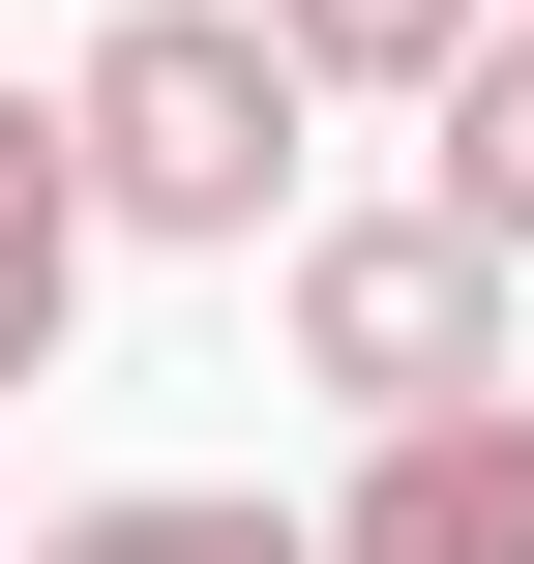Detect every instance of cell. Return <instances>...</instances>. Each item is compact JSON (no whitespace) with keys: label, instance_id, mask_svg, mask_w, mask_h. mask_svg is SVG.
<instances>
[{"label":"cell","instance_id":"obj_3","mask_svg":"<svg viewBox=\"0 0 534 564\" xmlns=\"http://www.w3.org/2000/svg\"><path fill=\"white\" fill-rule=\"evenodd\" d=\"M327 564H534V387H416V416H357Z\"/></svg>","mask_w":534,"mask_h":564},{"label":"cell","instance_id":"obj_8","mask_svg":"<svg viewBox=\"0 0 534 564\" xmlns=\"http://www.w3.org/2000/svg\"><path fill=\"white\" fill-rule=\"evenodd\" d=\"M0 535H30V506H0Z\"/></svg>","mask_w":534,"mask_h":564},{"label":"cell","instance_id":"obj_7","mask_svg":"<svg viewBox=\"0 0 534 564\" xmlns=\"http://www.w3.org/2000/svg\"><path fill=\"white\" fill-rule=\"evenodd\" d=\"M476 0H268V59L327 89V119H416V59H446Z\"/></svg>","mask_w":534,"mask_h":564},{"label":"cell","instance_id":"obj_2","mask_svg":"<svg viewBox=\"0 0 534 564\" xmlns=\"http://www.w3.org/2000/svg\"><path fill=\"white\" fill-rule=\"evenodd\" d=\"M505 238H446V208H268V327H297V387L327 416H416V387H505Z\"/></svg>","mask_w":534,"mask_h":564},{"label":"cell","instance_id":"obj_6","mask_svg":"<svg viewBox=\"0 0 534 564\" xmlns=\"http://www.w3.org/2000/svg\"><path fill=\"white\" fill-rule=\"evenodd\" d=\"M0 564H327V506H238V476H119V506H59V535Z\"/></svg>","mask_w":534,"mask_h":564},{"label":"cell","instance_id":"obj_1","mask_svg":"<svg viewBox=\"0 0 534 564\" xmlns=\"http://www.w3.org/2000/svg\"><path fill=\"white\" fill-rule=\"evenodd\" d=\"M297 59H268V0H89V59H59V149H89V238H178V268H238L268 208H297Z\"/></svg>","mask_w":534,"mask_h":564},{"label":"cell","instance_id":"obj_4","mask_svg":"<svg viewBox=\"0 0 534 564\" xmlns=\"http://www.w3.org/2000/svg\"><path fill=\"white\" fill-rule=\"evenodd\" d=\"M416 208H446V238H505V268H534V0H476V30L416 59Z\"/></svg>","mask_w":534,"mask_h":564},{"label":"cell","instance_id":"obj_5","mask_svg":"<svg viewBox=\"0 0 534 564\" xmlns=\"http://www.w3.org/2000/svg\"><path fill=\"white\" fill-rule=\"evenodd\" d=\"M59 327H89V149L59 89H0V387H59Z\"/></svg>","mask_w":534,"mask_h":564}]
</instances>
